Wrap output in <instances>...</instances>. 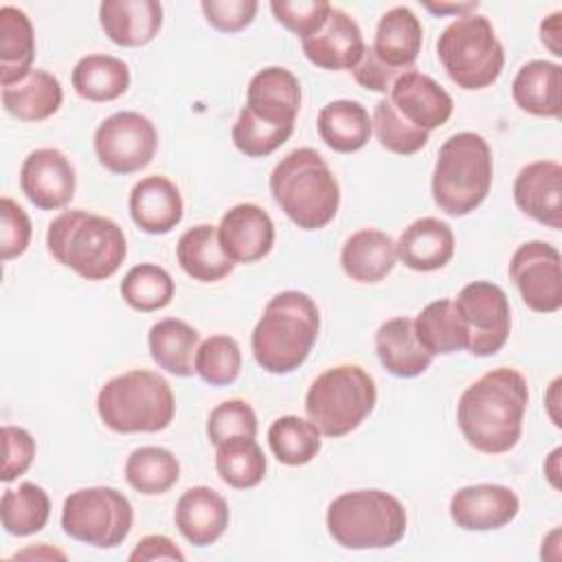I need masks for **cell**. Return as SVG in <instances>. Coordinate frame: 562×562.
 Masks as SVG:
<instances>
[{
  "instance_id": "obj_1",
  "label": "cell",
  "mask_w": 562,
  "mask_h": 562,
  "mask_svg": "<svg viewBox=\"0 0 562 562\" xmlns=\"http://www.w3.org/2000/svg\"><path fill=\"white\" fill-rule=\"evenodd\" d=\"M527 402L525 375L512 367H496L461 393L457 404L459 430L479 452H509L520 439Z\"/></svg>"
},
{
  "instance_id": "obj_2",
  "label": "cell",
  "mask_w": 562,
  "mask_h": 562,
  "mask_svg": "<svg viewBox=\"0 0 562 562\" xmlns=\"http://www.w3.org/2000/svg\"><path fill=\"white\" fill-rule=\"evenodd\" d=\"M318 327L321 316L312 296L299 290L274 294L250 336L257 364L274 375L292 373L307 360Z\"/></svg>"
},
{
  "instance_id": "obj_3",
  "label": "cell",
  "mask_w": 562,
  "mask_h": 562,
  "mask_svg": "<svg viewBox=\"0 0 562 562\" xmlns=\"http://www.w3.org/2000/svg\"><path fill=\"white\" fill-rule=\"evenodd\" d=\"M48 252L86 281L110 279L127 255L123 228L99 213L72 209L59 213L46 233Z\"/></svg>"
},
{
  "instance_id": "obj_4",
  "label": "cell",
  "mask_w": 562,
  "mask_h": 562,
  "mask_svg": "<svg viewBox=\"0 0 562 562\" xmlns=\"http://www.w3.org/2000/svg\"><path fill=\"white\" fill-rule=\"evenodd\" d=\"M270 193L281 211L303 231L325 228L338 213L340 187L312 147L285 154L270 173Z\"/></svg>"
},
{
  "instance_id": "obj_5",
  "label": "cell",
  "mask_w": 562,
  "mask_h": 562,
  "mask_svg": "<svg viewBox=\"0 0 562 562\" xmlns=\"http://www.w3.org/2000/svg\"><path fill=\"white\" fill-rule=\"evenodd\" d=\"M494 160L487 140L476 132L452 134L437 154L430 191L435 204L454 217L472 213L487 198Z\"/></svg>"
},
{
  "instance_id": "obj_6",
  "label": "cell",
  "mask_w": 562,
  "mask_h": 562,
  "mask_svg": "<svg viewBox=\"0 0 562 562\" xmlns=\"http://www.w3.org/2000/svg\"><path fill=\"white\" fill-rule=\"evenodd\" d=\"M101 422L121 435L165 430L176 413L169 382L149 369H132L108 380L97 395Z\"/></svg>"
},
{
  "instance_id": "obj_7",
  "label": "cell",
  "mask_w": 562,
  "mask_h": 562,
  "mask_svg": "<svg viewBox=\"0 0 562 562\" xmlns=\"http://www.w3.org/2000/svg\"><path fill=\"white\" fill-rule=\"evenodd\" d=\"M327 531L345 549H389L406 533V509L384 490H351L329 503Z\"/></svg>"
},
{
  "instance_id": "obj_8",
  "label": "cell",
  "mask_w": 562,
  "mask_h": 562,
  "mask_svg": "<svg viewBox=\"0 0 562 562\" xmlns=\"http://www.w3.org/2000/svg\"><path fill=\"white\" fill-rule=\"evenodd\" d=\"M375 382L362 367L338 364L310 384L305 413L321 435L336 439L356 430L375 408Z\"/></svg>"
},
{
  "instance_id": "obj_9",
  "label": "cell",
  "mask_w": 562,
  "mask_h": 562,
  "mask_svg": "<svg viewBox=\"0 0 562 562\" xmlns=\"http://www.w3.org/2000/svg\"><path fill=\"white\" fill-rule=\"evenodd\" d=\"M437 57L448 77L463 90L492 86L505 66V50L485 15H461L437 40Z\"/></svg>"
},
{
  "instance_id": "obj_10",
  "label": "cell",
  "mask_w": 562,
  "mask_h": 562,
  "mask_svg": "<svg viewBox=\"0 0 562 562\" xmlns=\"http://www.w3.org/2000/svg\"><path fill=\"white\" fill-rule=\"evenodd\" d=\"M134 522V509L127 496L114 487H83L66 496L61 507L64 531L83 544L97 549L119 547Z\"/></svg>"
},
{
  "instance_id": "obj_11",
  "label": "cell",
  "mask_w": 562,
  "mask_h": 562,
  "mask_svg": "<svg viewBox=\"0 0 562 562\" xmlns=\"http://www.w3.org/2000/svg\"><path fill=\"white\" fill-rule=\"evenodd\" d=\"M158 147L154 123L138 112H114L94 132L99 162L119 176L145 169Z\"/></svg>"
},
{
  "instance_id": "obj_12",
  "label": "cell",
  "mask_w": 562,
  "mask_h": 562,
  "mask_svg": "<svg viewBox=\"0 0 562 562\" xmlns=\"http://www.w3.org/2000/svg\"><path fill=\"white\" fill-rule=\"evenodd\" d=\"M465 327L472 356H494L503 349L512 329L509 301L503 288L492 281H472L461 288L454 301Z\"/></svg>"
},
{
  "instance_id": "obj_13",
  "label": "cell",
  "mask_w": 562,
  "mask_h": 562,
  "mask_svg": "<svg viewBox=\"0 0 562 562\" xmlns=\"http://www.w3.org/2000/svg\"><path fill=\"white\" fill-rule=\"evenodd\" d=\"M509 279L529 310L551 314L562 307V257L555 246L540 239L520 244L509 259Z\"/></svg>"
},
{
  "instance_id": "obj_14",
  "label": "cell",
  "mask_w": 562,
  "mask_h": 562,
  "mask_svg": "<svg viewBox=\"0 0 562 562\" xmlns=\"http://www.w3.org/2000/svg\"><path fill=\"white\" fill-rule=\"evenodd\" d=\"M77 187L72 162L53 147L31 151L20 169V189L42 211H55L66 206Z\"/></svg>"
},
{
  "instance_id": "obj_15",
  "label": "cell",
  "mask_w": 562,
  "mask_h": 562,
  "mask_svg": "<svg viewBox=\"0 0 562 562\" xmlns=\"http://www.w3.org/2000/svg\"><path fill=\"white\" fill-rule=\"evenodd\" d=\"M448 509L452 522L465 531H494L516 518L520 501L507 485L476 483L457 490Z\"/></svg>"
},
{
  "instance_id": "obj_16",
  "label": "cell",
  "mask_w": 562,
  "mask_h": 562,
  "mask_svg": "<svg viewBox=\"0 0 562 562\" xmlns=\"http://www.w3.org/2000/svg\"><path fill=\"white\" fill-rule=\"evenodd\" d=\"M389 99L406 123L428 134L448 123L454 108L452 97L430 75L415 68L393 81Z\"/></svg>"
},
{
  "instance_id": "obj_17",
  "label": "cell",
  "mask_w": 562,
  "mask_h": 562,
  "mask_svg": "<svg viewBox=\"0 0 562 562\" xmlns=\"http://www.w3.org/2000/svg\"><path fill=\"white\" fill-rule=\"evenodd\" d=\"M217 239L233 263H255L272 250L274 224L261 206L235 204L222 215Z\"/></svg>"
},
{
  "instance_id": "obj_18",
  "label": "cell",
  "mask_w": 562,
  "mask_h": 562,
  "mask_svg": "<svg viewBox=\"0 0 562 562\" xmlns=\"http://www.w3.org/2000/svg\"><path fill=\"white\" fill-rule=\"evenodd\" d=\"M244 108L266 125L294 127L301 110V83L283 66L261 68L248 83Z\"/></svg>"
},
{
  "instance_id": "obj_19",
  "label": "cell",
  "mask_w": 562,
  "mask_h": 562,
  "mask_svg": "<svg viewBox=\"0 0 562 562\" xmlns=\"http://www.w3.org/2000/svg\"><path fill=\"white\" fill-rule=\"evenodd\" d=\"M514 202L531 220L562 228V167L555 160L525 165L514 180Z\"/></svg>"
},
{
  "instance_id": "obj_20",
  "label": "cell",
  "mask_w": 562,
  "mask_h": 562,
  "mask_svg": "<svg viewBox=\"0 0 562 562\" xmlns=\"http://www.w3.org/2000/svg\"><path fill=\"white\" fill-rule=\"evenodd\" d=\"M305 57L325 70H353L364 53V37L358 22L342 9L331 7L325 26L301 40Z\"/></svg>"
},
{
  "instance_id": "obj_21",
  "label": "cell",
  "mask_w": 562,
  "mask_h": 562,
  "mask_svg": "<svg viewBox=\"0 0 562 562\" xmlns=\"http://www.w3.org/2000/svg\"><path fill=\"white\" fill-rule=\"evenodd\" d=\"M226 498L206 485H195L182 492L173 509V522L182 538L193 547H209L222 538L228 527Z\"/></svg>"
},
{
  "instance_id": "obj_22",
  "label": "cell",
  "mask_w": 562,
  "mask_h": 562,
  "mask_svg": "<svg viewBox=\"0 0 562 562\" xmlns=\"http://www.w3.org/2000/svg\"><path fill=\"white\" fill-rule=\"evenodd\" d=\"M127 206L134 224L149 235L171 233L184 213L178 187L165 176L140 178L130 191Z\"/></svg>"
},
{
  "instance_id": "obj_23",
  "label": "cell",
  "mask_w": 562,
  "mask_h": 562,
  "mask_svg": "<svg viewBox=\"0 0 562 562\" xmlns=\"http://www.w3.org/2000/svg\"><path fill=\"white\" fill-rule=\"evenodd\" d=\"M99 22L114 44L143 46L162 26V4L158 0H103L99 4Z\"/></svg>"
},
{
  "instance_id": "obj_24",
  "label": "cell",
  "mask_w": 562,
  "mask_h": 562,
  "mask_svg": "<svg viewBox=\"0 0 562 562\" xmlns=\"http://www.w3.org/2000/svg\"><path fill=\"white\" fill-rule=\"evenodd\" d=\"M395 250L406 268L415 272H432L452 259L454 233L439 217H419L402 231Z\"/></svg>"
},
{
  "instance_id": "obj_25",
  "label": "cell",
  "mask_w": 562,
  "mask_h": 562,
  "mask_svg": "<svg viewBox=\"0 0 562 562\" xmlns=\"http://www.w3.org/2000/svg\"><path fill=\"white\" fill-rule=\"evenodd\" d=\"M397 250L391 235L378 228H360L340 250V266L351 281L378 283L395 268Z\"/></svg>"
},
{
  "instance_id": "obj_26",
  "label": "cell",
  "mask_w": 562,
  "mask_h": 562,
  "mask_svg": "<svg viewBox=\"0 0 562 562\" xmlns=\"http://www.w3.org/2000/svg\"><path fill=\"white\" fill-rule=\"evenodd\" d=\"M375 353L382 367L395 378L422 375L432 362V356L417 340L413 318L408 316L389 318L378 327Z\"/></svg>"
},
{
  "instance_id": "obj_27",
  "label": "cell",
  "mask_w": 562,
  "mask_h": 562,
  "mask_svg": "<svg viewBox=\"0 0 562 562\" xmlns=\"http://www.w3.org/2000/svg\"><path fill=\"white\" fill-rule=\"evenodd\" d=\"M424 29L419 18L408 7L389 9L375 29V40L371 44L380 61L395 70H411L422 50Z\"/></svg>"
},
{
  "instance_id": "obj_28",
  "label": "cell",
  "mask_w": 562,
  "mask_h": 562,
  "mask_svg": "<svg viewBox=\"0 0 562 562\" xmlns=\"http://www.w3.org/2000/svg\"><path fill=\"white\" fill-rule=\"evenodd\" d=\"M64 101L61 83L44 68H33L20 81L2 88L4 110L24 123H37L53 116Z\"/></svg>"
},
{
  "instance_id": "obj_29",
  "label": "cell",
  "mask_w": 562,
  "mask_h": 562,
  "mask_svg": "<svg viewBox=\"0 0 562 562\" xmlns=\"http://www.w3.org/2000/svg\"><path fill=\"white\" fill-rule=\"evenodd\" d=\"M560 66L547 59H531L516 72L512 97L516 105L533 116L558 119L562 112Z\"/></svg>"
},
{
  "instance_id": "obj_30",
  "label": "cell",
  "mask_w": 562,
  "mask_h": 562,
  "mask_svg": "<svg viewBox=\"0 0 562 562\" xmlns=\"http://www.w3.org/2000/svg\"><path fill=\"white\" fill-rule=\"evenodd\" d=\"M176 259L191 279L202 283H215L235 268L220 246L217 228L211 224L187 228L176 244Z\"/></svg>"
},
{
  "instance_id": "obj_31",
  "label": "cell",
  "mask_w": 562,
  "mask_h": 562,
  "mask_svg": "<svg viewBox=\"0 0 562 562\" xmlns=\"http://www.w3.org/2000/svg\"><path fill=\"white\" fill-rule=\"evenodd\" d=\"M323 143L338 151L351 154L362 149L373 132V123L362 103L351 99H336L321 108L316 119Z\"/></svg>"
},
{
  "instance_id": "obj_32",
  "label": "cell",
  "mask_w": 562,
  "mask_h": 562,
  "mask_svg": "<svg viewBox=\"0 0 562 562\" xmlns=\"http://www.w3.org/2000/svg\"><path fill=\"white\" fill-rule=\"evenodd\" d=\"M198 342L200 334L180 318H162L154 323L147 334L151 360L178 378H189L195 373Z\"/></svg>"
},
{
  "instance_id": "obj_33",
  "label": "cell",
  "mask_w": 562,
  "mask_h": 562,
  "mask_svg": "<svg viewBox=\"0 0 562 562\" xmlns=\"http://www.w3.org/2000/svg\"><path fill=\"white\" fill-rule=\"evenodd\" d=\"M35 57V33L29 15L11 4L0 9V86L29 75Z\"/></svg>"
},
{
  "instance_id": "obj_34",
  "label": "cell",
  "mask_w": 562,
  "mask_h": 562,
  "mask_svg": "<svg viewBox=\"0 0 562 562\" xmlns=\"http://www.w3.org/2000/svg\"><path fill=\"white\" fill-rule=\"evenodd\" d=\"M70 81L81 99L108 103L127 92L130 66L114 55L92 53L75 64Z\"/></svg>"
},
{
  "instance_id": "obj_35",
  "label": "cell",
  "mask_w": 562,
  "mask_h": 562,
  "mask_svg": "<svg viewBox=\"0 0 562 562\" xmlns=\"http://www.w3.org/2000/svg\"><path fill=\"white\" fill-rule=\"evenodd\" d=\"M413 327L430 356H448L468 347V327L452 299L428 303L413 321Z\"/></svg>"
},
{
  "instance_id": "obj_36",
  "label": "cell",
  "mask_w": 562,
  "mask_h": 562,
  "mask_svg": "<svg viewBox=\"0 0 562 562\" xmlns=\"http://www.w3.org/2000/svg\"><path fill=\"white\" fill-rule=\"evenodd\" d=\"M180 479V463L171 450L140 446L125 461V481L145 496L169 492Z\"/></svg>"
},
{
  "instance_id": "obj_37",
  "label": "cell",
  "mask_w": 562,
  "mask_h": 562,
  "mask_svg": "<svg viewBox=\"0 0 562 562\" xmlns=\"http://www.w3.org/2000/svg\"><path fill=\"white\" fill-rule=\"evenodd\" d=\"M48 516L50 498L40 485L24 481L15 490H4L0 501V520L7 533L18 538L37 533L46 527Z\"/></svg>"
},
{
  "instance_id": "obj_38",
  "label": "cell",
  "mask_w": 562,
  "mask_h": 562,
  "mask_svg": "<svg viewBox=\"0 0 562 562\" xmlns=\"http://www.w3.org/2000/svg\"><path fill=\"white\" fill-rule=\"evenodd\" d=\"M215 448V470L226 485L235 490H248L263 481L266 457L255 439L233 437L217 443Z\"/></svg>"
},
{
  "instance_id": "obj_39",
  "label": "cell",
  "mask_w": 562,
  "mask_h": 562,
  "mask_svg": "<svg viewBox=\"0 0 562 562\" xmlns=\"http://www.w3.org/2000/svg\"><path fill=\"white\" fill-rule=\"evenodd\" d=\"M321 430L296 415L277 417L268 428V446L279 463L305 465L321 450Z\"/></svg>"
},
{
  "instance_id": "obj_40",
  "label": "cell",
  "mask_w": 562,
  "mask_h": 562,
  "mask_svg": "<svg viewBox=\"0 0 562 562\" xmlns=\"http://www.w3.org/2000/svg\"><path fill=\"white\" fill-rule=\"evenodd\" d=\"M123 301L136 312H156L171 303L176 285L171 274L156 263H138L121 281Z\"/></svg>"
},
{
  "instance_id": "obj_41",
  "label": "cell",
  "mask_w": 562,
  "mask_h": 562,
  "mask_svg": "<svg viewBox=\"0 0 562 562\" xmlns=\"http://www.w3.org/2000/svg\"><path fill=\"white\" fill-rule=\"evenodd\" d=\"M241 371V349L226 334L209 336L195 351V373L211 386H228Z\"/></svg>"
},
{
  "instance_id": "obj_42",
  "label": "cell",
  "mask_w": 562,
  "mask_h": 562,
  "mask_svg": "<svg viewBox=\"0 0 562 562\" xmlns=\"http://www.w3.org/2000/svg\"><path fill=\"white\" fill-rule=\"evenodd\" d=\"M371 123H373L380 145L393 154L411 156V154H417L428 143V132L417 130L411 123H406L400 116V112L393 108L389 97H384L375 103Z\"/></svg>"
},
{
  "instance_id": "obj_43",
  "label": "cell",
  "mask_w": 562,
  "mask_h": 562,
  "mask_svg": "<svg viewBox=\"0 0 562 562\" xmlns=\"http://www.w3.org/2000/svg\"><path fill=\"white\" fill-rule=\"evenodd\" d=\"M294 127H274L257 121L246 108H241L235 125H233V143L248 158H261L279 149L290 136Z\"/></svg>"
},
{
  "instance_id": "obj_44",
  "label": "cell",
  "mask_w": 562,
  "mask_h": 562,
  "mask_svg": "<svg viewBox=\"0 0 562 562\" xmlns=\"http://www.w3.org/2000/svg\"><path fill=\"white\" fill-rule=\"evenodd\" d=\"M206 435L211 443H222L233 437H257V415L244 400H226L217 404L206 422Z\"/></svg>"
},
{
  "instance_id": "obj_45",
  "label": "cell",
  "mask_w": 562,
  "mask_h": 562,
  "mask_svg": "<svg viewBox=\"0 0 562 562\" xmlns=\"http://www.w3.org/2000/svg\"><path fill=\"white\" fill-rule=\"evenodd\" d=\"M270 11L279 24L307 40L325 26L331 4L325 0H272Z\"/></svg>"
},
{
  "instance_id": "obj_46",
  "label": "cell",
  "mask_w": 562,
  "mask_h": 562,
  "mask_svg": "<svg viewBox=\"0 0 562 562\" xmlns=\"http://www.w3.org/2000/svg\"><path fill=\"white\" fill-rule=\"evenodd\" d=\"M0 257L2 261H9L26 252L33 228L26 211L7 195L0 200Z\"/></svg>"
},
{
  "instance_id": "obj_47",
  "label": "cell",
  "mask_w": 562,
  "mask_h": 562,
  "mask_svg": "<svg viewBox=\"0 0 562 562\" xmlns=\"http://www.w3.org/2000/svg\"><path fill=\"white\" fill-rule=\"evenodd\" d=\"M35 457V439L20 426H2V472L0 479L11 483L22 476Z\"/></svg>"
},
{
  "instance_id": "obj_48",
  "label": "cell",
  "mask_w": 562,
  "mask_h": 562,
  "mask_svg": "<svg viewBox=\"0 0 562 562\" xmlns=\"http://www.w3.org/2000/svg\"><path fill=\"white\" fill-rule=\"evenodd\" d=\"M200 9L213 29L222 33H237L255 20L259 2L257 0H202Z\"/></svg>"
},
{
  "instance_id": "obj_49",
  "label": "cell",
  "mask_w": 562,
  "mask_h": 562,
  "mask_svg": "<svg viewBox=\"0 0 562 562\" xmlns=\"http://www.w3.org/2000/svg\"><path fill=\"white\" fill-rule=\"evenodd\" d=\"M351 72H353V79H356L362 88L373 90V92H389L391 86H393V81L402 75V70H395V68L386 66L384 61H380L371 46H364L362 59L358 61V66H356ZM404 72H406V70H404Z\"/></svg>"
},
{
  "instance_id": "obj_50",
  "label": "cell",
  "mask_w": 562,
  "mask_h": 562,
  "mask_svg": "<svg viewBox=\"0 0 562 562\" xmlns=\"http://www.w3.org/2000/svg\"><path fill=\"white\" fill-rule=\"evenodd\" d=\"M132 562H143V560H184V553L167 538L160 533L145 536L136 542V547L130 553Z\"/></svg>"
},
{
  "instance_id": "obj_51",
  "label": "cell",
  "mask_w": 562,
  "mask_h": 562,
  "mask_svg": "<svg viewBox=\"0 0 562 562\" xmlns=\"http://www.w3.org/2000/svg\"><path fill=\"white\" fill-rule=\"evenodd\" d=\"M560 18H562V11H555V13H551L549 18H544L542 22H540V40H542V44L555 55V57H560L562 55V46H560Z\"/></svg>"
},
{
  "instance_id": "obj_52",
  "label": "cell",
  "mask_w": 562,
  "mask_h": 562,
  "mask_svg": "<svg viewBox=\"0 0 562 562\" xmlns=\"http://www.w3.org/2000/svg\"><path fill=\"white\" fill-rule=\"evenodd\" d=\"M424 7H426L430 13H435V15L454 13L457 18H461V15H472V13L479 9V2H457V4H452V2H439V4L426 2Z\"/></svg>"
},
{
  "instance_id": "obj_53",
  "label": "cell",
  "mask_w": 562,
  "mask_h": 562,
  "mask_svg": "<svg viewBox=\"0 0 562 562\" xmlns=\"http://www.w3.org/2000/svg\"><path fill=\"white\" fill-rule=\"evenodd\" d=\"M558 461H560V448H555V450L549 454V459L544 461V474L549 476V481H551L553 487H560V481H558V474H560Z\"/></svg>"
},
{
  "instance_id": "obj_54",
  "label": "cell",
  "mask_w": 562,
  "mask_h": 562,
  "mask_svg": "<svg viewBox=\"0 0 562 562\" xmlns=\"http://www.w3.org/2000/svg\"><path fill=\"white\" fill-rule=\"evenodd\" d=\"M560 378H555L553 382H551V389H549V400H551V404H547V408H549V417L553 419V424L560 428L562 426V422H560V415L555 413V406H558V389H560Z\"/></svg>"
}]
</instances>
